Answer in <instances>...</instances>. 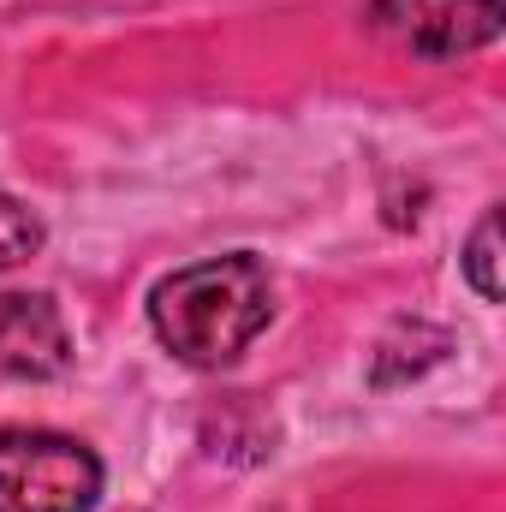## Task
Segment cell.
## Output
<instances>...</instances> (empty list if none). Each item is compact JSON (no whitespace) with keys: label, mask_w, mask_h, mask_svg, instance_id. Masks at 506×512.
I'll use <instances>...</instances> for the list:
<instances>
[{"label":"cell","mask_w":506,"mask_h":512,"mask_svg":"<svg viewBox=\"0 0 506 512\" xmlns=\"http://www.w3.org/2000/svg\"><path fill=\"white\" fill-rule=\"evenodd\" d=\"M102 459L60 429H0V512H90Z\"/></svg>","instance_id":"2"},{"label":"cell","mask_w":506,"mask_h":512,"mask_svg":"<svg viewBox=\"0 0 506 512\" xmlns=\"http://www.w3.org/2000/svg\"><path fill=\"white\" fill-rule=\"evenodd\" d=\"M506 0H376L370 24L423 60H459L501 36Z\"/></svg>","instance_id":"3"},{"label":"cell","mask_w":506,"mask_h":512,"mask_svg":"<svg viewBox=\"0 0 506 512\" xmlns=\"http://www.w3.org/2000/svg\"><path fill=\"white\" fill-rule=\"evenodd\" d=\"M72 364V334L48 292H0V376L54 382Z\"/></svg>","instance_id":"4"},{"label":"cell","mask_w":506,"mask_h":512,"mask_svg":"<svg viewBox=\"0 0 506 512\" xmlns=\"http://www.w3.org/2000/svg\"><path fill=\"white\" fill-rule=\"evenodd\" d=\"M465 280L477 286L483 304H501V209H489L465 245Z\"/></svg>","instance_id":"5"},{"label":"cell","mask_w":506,"mask_h":512,"mask_svg":"<svg viewBox=\"0 0 506 512\" xmlns=\"http://www.w3.org/2000/svg\"><path fill=\"white\" fill-rule=\"evenodd\" d=\"M36 251H42V221L18 197H0V268H18Z\"/></svg>","instance_id":"6"},{"label":"cell","mask_w":506,"mask_h":512,"mask_svg":"<svg viewBox=\"0 0 506 512\" xmlns=\"http://www.w3.org/2000/svg\"><path fill=\"white\" fill-rule=\"evenodd\" d=\"M274 316V286L268 268L251 251L203 256L149 292V328L155 340L191 364V370H221L233 364Z\"/></svg>","instance_id":"1"}]
</instances>
